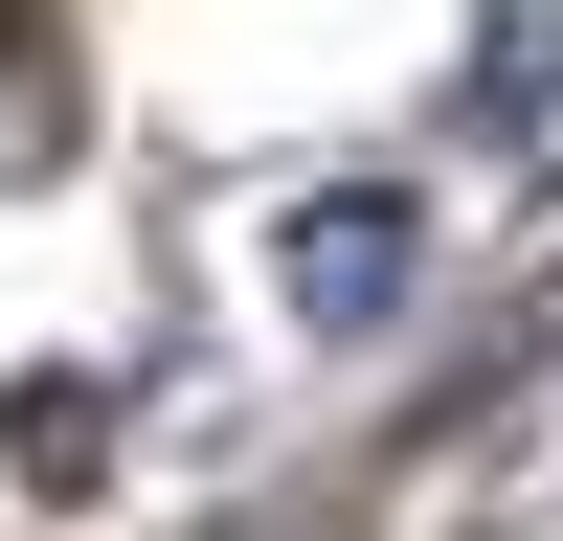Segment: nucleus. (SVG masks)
Here are the masks:
<instances>
[{
	"mask_svg": "<svg viewBox=\"0 0 563 541\" xmlns=\"http://www.w3.org/2000/svg\"><path fill=\"white\" fill-rule=\"evenodd\" d=\"M294 294H316V316H384V294H406V225H384V203H361V225H294Z\"/></svg>",
	"mask_w": 563,
	"mask_h": 541,
	"instance_id": "nucleus-1",
	"label": "nucleus"
}]
</instances>
